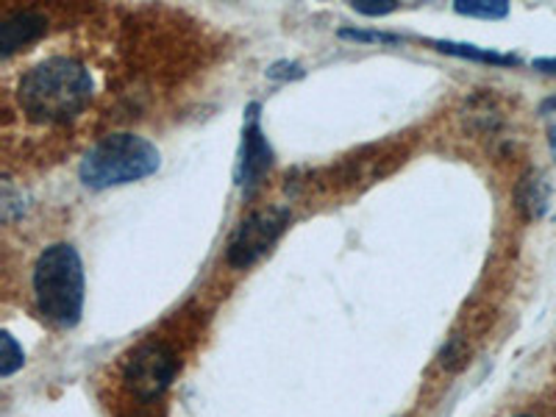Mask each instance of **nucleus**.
<instances>
[{"label":"nucleus","mask_w":556,"mask_h":417,"mask_svg":"<svg viewBox=\"0 0 556 417\" xmlns=\"http://www.w3.org/2000/svg\"><path fill=\"white\" fill-rule=\"evenodd\" d=\"M162 167V153L151 139L139 134H109L89 148L81 159L78 176L89 190H112V187H126L142 178L153 176Z\"/></svg>","instance_id":"obj_3"},{"label":"nucleus","mask_w":556,"mask_h":417,"mask_svg":"<svg viewBox=\"0 0 556 417\" xmlns=\"http://www.w3.org/2000/svg\"><path fill=\"white\" fill-rule=\"evenodd\" d=\"M262 106L251 103L245 109V123H242V148L240 162H237V184L245 195H251L273 167V148L262 131Z\"/></svg>","instance_id":"obj_6"},{"label":"nucleus","mask_w":556,"mask_h":417,"mask_svg":"<svg viewBox=\"0 0 556 417\" xmlns=\"http://www.w3.org/2000/svg\"><path fill=\"white\" fill-rule=\"evenodd\" d=\"M34 301L45 320L56 329H73L84 315V262L76 245L53 242L39 253L31 276Z\"/></svg>","instance_id":"obj_2"},{"label":"nucleus","mask_w":556,"mask_h":417,"mask_svg":"<svg viewBox=\"0 0 556 417\" xmlns=\"http://www.w3.org/2000/svg\"><path fill=\"white\" fill-rule=\"evenodd\" d=\"M454 12L465 14V17L504 20L509 14V3H504V0H459V3H454Z\"/></svg>","instance_id":"obj_10"},{"label":"nucleus","mask_w":556,"mask_h":417,"mask_svg":"<svg viewBox=\"0 0 556 417\" xmlns=\"http://www.w3.org/2000/svg\"><path fill=\"white\" fill-rule=\"evenodd\" d=\"M342 39H351V42H381V45H399V34L387 31H359V28H340Z\"/></svg>","instance_id":"obj_13"},{"label":"nucleus","mask_w":556,"mask_h":417,"mask_svg":"<svg viewBox=\"0 0 556 417\" xmlns=\"http://www.w3.org/2000/svg\"><path fill=\"white\" fill-rule=\"evenodd\" d=\"M531 67L540 70V73H548V76H556V59H538Z\"/></svg>","instance_id":"obj_16"},{"label":"nucleus","mask_w":556,"mask_h":417,"mask_svg":"<svg viewBox=\"0 0 556 417\" xmlns=\"http://www.w3.org/2000/svg\"><path fill=\"white\" fill-rule=\"evenodd\" d=\"M431 45H434L437 51L448 53V56L468 59V62L493 64V67H515V64H520V59H518V56H513V53L490 51V48H479V45L451 42V39H434V42H431Z\"/></svg>","instance_id":"obj_8"},{"label":"nucleus","mask_w":556,"mask_h":417,"mask_svg":"<svg viewBox=\"0 0 556 417\" xmlns=\"http://www.w3.org/2000/svg\"><path fill=\"white\" fill-rule=\"evenodd\" d=\"M292 215L287 206H270L260 208L248 215L240 226L235 228V235L228 237L226 245V262L235 270H248L270 251L278 242V237L285 235L290 226Z\"/></svg>","instance_id":"obj_4"},{"label":"nucleus","mask_w":556,"mask_h":417,"mask_svg":"<svg viewBox=\"0 0 556 417\" xmlns=\"http://www.w3.org/2000/svg\"><path fill=\"white\" fill-rule=\"evenodd\" d=\"M178 374V359L173 348L165 342H142L126 359L123 367V381L128 390L142 401L159 399L167 387L173 384Z\"/></svg>","instance_id":"obj_5"},{"label":"nucleus","mask_w":556,"mask_h":417,"mask_svg":"<svg viewBox=\"0 0 556 417\" xmlns=\"http://www.w3.org/2000/svg\"><path fill=\"white\" fill-rule=\"evenodd\" d=\"M267 76L276 78V81H287V78H301L304 76V67L295 62H276L270 70H267Z\"/></svg>","instance_id":"obj_15"},{"label":"nucleus","mask_w":556,"mask_h":417,"mask_svg":"<svg viewBox=\"0 0 556 417\" xmlns=\"http://www.w3.org/2000/svg\"><path fill=\"white\" fill-rule=\"evenodd\" d=\"M515 417H531V415H515Z\"/></svg>","instance_id":"obj_18"},{"label":"nucleus","mask_w":556,"mask_h":417,"mask_svg":"<svg viewBox=\"0 0 556 417\" xmlns=\"http://www.w3.org/2000/svg\"><path fill=\"white\" fill-rule=\"evenodd\" d=\"M548 146H551V153H554V162H556V126L548 128Z\"/></svg>","instance_id":"obj_17"},{"label":"nucleus","mask_w":556,"mask_h":417,"mask_svg":"<svg viewBox=\"0 0 556 417\" xmlns=\"http://www.w3.org/2000/svg\"><path fill=\"white\" fill-rule=\"evenodd\" d=\"M0 342H3V354H0V376L9 379V376H14L20 367L26 365V354H23V348L17 345V340H14L9 331L0 334Z\"/></svg>","instance_id":"obj_11"},{"label":"nucleus","mask_w":556,"mask_h":417,"mask_svg":"<svg viewBox=\"0 0 556 417\" xmlns=\"http://www.w3.org/2000/svg\"><path fill=\"white\" fill-rule=\"evenodd\" d=\"M465 362H468V345H465L462 337H451L448 345L440 351V365H443L445 370H459Z\"/></svg>","instance_id":"obj_12"},{"label":"nucleus","mask_w":556,"mask_h":417,"mask_svg":"<svg viewBox=\"0 0 556 417\" xmlns=\"http://www.w3.org/2000/svg\"><path fill=\"white\" fill-rule=\"evenodd\" d=\"M399 9L395 0H356L354 12L365 14V17H384V14H392Z\"/></svg>","instance_id":"obj_14"},{"label":"nucleus","mask_w":556,"mask_h":417,"mask_svg":"<svg viewBox=\"0 0 556 417\" xmlns=\"http://www.w3.org/2000/svg\"><path fill=\"white\" fill-rule=\"evenodd\" d=\"M96 96V81L81 62L51 56L26 70L17 84V103L31 123L62 126L87 112Z\"/></svg>","instance_id":"obj_1"},{"label":"nucleus","mask_w":556,"mask_h":417,"mask_svg":"<svg viewBox=\"0 0 556 417\" xmlns=\"http://www.w3.org/2000/svg\"><path fill=\"white\" fill-rule=\"evenodd\" d=\"M551 201V187L543 176L538 173H529V176L520 178L518 184V206L529 220H538L545 215Z\"/></svg>","instance_id":"obj_9"},{"label":"nucleus","mask_w":556,"mask_h":417,"mask_svg":"<svg viewBox=\"0 0 556 417\" xmlns=\"http://www.w3.org/2000/svg\"><path fill=\"white\" fill-rule=\"evenodd\" d=\"M45 28H48V20L39 12H20L14 17H9L0 26V56L7 59L14 51H20V48L37 42L45 34Z\"/></svg>","instance_id":"obj_7"}]
</instances>
